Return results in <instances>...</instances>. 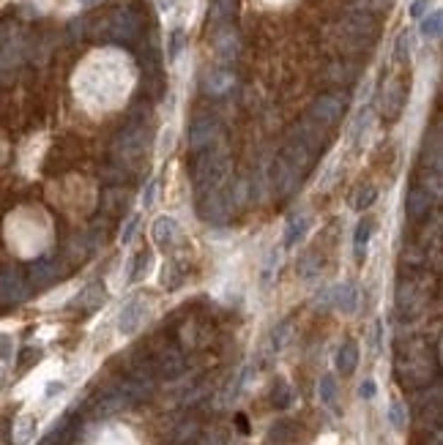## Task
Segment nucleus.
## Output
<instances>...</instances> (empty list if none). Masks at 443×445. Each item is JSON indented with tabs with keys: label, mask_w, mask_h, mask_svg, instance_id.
<instances>
[{
	"label": "nucleus",
	"mask_w": 443,
	"mask_h": 445,
	"mask_svg": "<svg viewBox=\"0 0 443 445\" xmlns=\"http://www.w3.org/2000/svg\"><path fill=\"white\" fill-rule=\"evenodd\" d=\"M148 148V115H134L112 140V159L124 167H131L143 159Z\"/></svg>",
	"instance_id": "f257e3e1"
},
{
	"label": "nucleus",
	"mask_w": 443,
	"mask_h": 445,
	"mask_svg": "<svg viewBox=\"0 0 443 445\" xmlns=\"http://www.w3.org/2000/svg\"><path fill=\"white\" fill-rule=\"evenodd\" d=\"M228 172H230V156H228V148H206L197 153V162H194V183H197V194L203 191H213V189H222L228 181Z\"/></svg>",
	"instance_id": "f03ea898"
},
{
	"label": "nucleus",
	"mask_w": 443,
	"mask_h": 445,
	"mask_svg": "<svg viewBox=\"0 0 443 445\" xmlns=\"http://www.w3.org/2000/svg\"><path fill=\"white\" fill-rule=\"evenodd\" d=\"M378 33V20L375 14L367 11H350L345 20L339 22V39L350 47H367Z\"/></svg>",
	"instance_id": "7ed1b4c3"
},
{
	"label": "nucleus",
	"mask_w": 443,
	"mask_h": 445,
	"mask_svg": "<svg viewBox=\"0 0 443 445\" xmlns=\"http://www.w3.org/2000/svg\"><path fill=\"white\" fill-rule=\"evenodd\" d=\"M232 208H235L232 194L230 189H225V186L197 194V213H200V219H206L208 224H225Z\"/></svg>",
	"instance_id": "20e7f679"
},
{
	"label": "nucleus",
	"mask_w": 443,
	"mask_h": 445,
	"mask_svg": "<svg viewBox=\"0 0 443 445\" xmlns=\"http://www.w3.org/2000/svg\"><path fill=\"white\" fill-rule=\"evenodd\" d=\"M345 109H348V96L345 93H320L309 107V121L317 123L320 129H331L342 121Z\"/></svg>",
	"instance_id": "39448f33"
},
{
	"label": "nucleus",
	"mask_w": 443,
	"mask_h": 445,
	"mask_svg": "<svg viewBox=\"0 0 443 445\" xmlns=\"http://www.w3.org/2000/svg\"><path fill=\"white\" fill-rule=\"evenodd\" d=\"M140 28H143L140 14L134 8H129V6H121L107 20V36L112 41H118V44H129V41H134L140 36Z\"/></svg>",
	"instance_id": "423d86ee"
},
{
	"label": "nucleus",
	"mask_w": 443,
	"mask_h": 445,
	"mask_svg": "<svg viewBox=\"0 0 443 445\" xmlns=\"http://www.w3.org/2000/svg\"><path fill=\"white\" fill-rule=\"evenodd\" d=\"M317 298H323V306L337 309L339 314H345V317L356 314V312H359V304H361V292L353 282L334 284V287L323 290V295H317Z\"/></svg>",
	"instance_id": "0eeeda50"
},
{
	"label": "nucleus",
	"mask_w": 443,
	"mask_h": 445,
	"mask_svg": "<svg viewBox=\"0 0 443 445\" xmlns=\"http://www.w3.org/2000/svg\"><path fill=\"white\" fill-rule=\"evenodd\" d=\"M146 320H148V301L143 295H134L118 312V333L121 336H134L146 325Z\"/></svg>",
	"instance_id": "6e6552de"
},
{
	"label": "nucleus",
	"mask_w": 443,
	"mask_h": 445,
	"mask_svg": "<svg viewBox=\"0 0 443 445\" xmlns=\"http://www.w3.org/2000/svg\"><path fill=\"white\" fill-rule=\"evenodd\" d=\"M408 104V90L400 80H389L378 96V109L386 121H397Z\"/></svg>",
	"instance_id": "1a4fd4ad"
},
{
	"label": "nucleus",
	"mask_w": 443,
	"mask_h": 445,
	"mask_svg": "<svg viewBox=\"0 0 443 445\" xmlns=\"http://www.w3.org/2000/svg\"><path fill=\"white\" fill-rule=\"evenodd\" d=\"M219 140V121L213 115H197L189 123V148L191 150H206Z\"/></svg>",
	"instance_id": "9d476101"
},
{
	"label": "nucleus",
	"mask_w": 443,
	"mask_h": 445,
	"mask_svg": "<svg viewBox=\"0 0 443 445\" xmlns=\"http://www.w3.org/2000/svg\"><path fill=\"white\" fill-rule=\"evenodd\" d=\"M301 172H295L290 164L285 162L282 156L274 162V175H271V186H274V194L279 200H288L290 194H295V189L301 186Z\"/></svg>",
	"instance_id": "9b49d317"
},
{
	"label": "nucleus",
	"mask_w": 443,
	"mask_h": 445,
	"mask_svg": "<svg viewBox=\"0 0 443 445\" xmlns=\"http://www.w3.org/2000/svg\"><path fill=\"white\" fill-rule=\"evenodd\" d=\"M150 238L153 243L162 249V251H170V249H175L181 238H184V230H181V224L175 222L172 216H159L156 222L150 224Z\"/></svg>",
	"instance_id": "f8f14e48"
},
{
	"label": "nucleus",
	"mask_w": 443,
	"mask_h": 445,
	"mask_svg": "<svg viewBox=\"0 0 443 445\" xmlns=\"http://www.w3.org/2000/svg\"><path fill=\"white\" fill-rule=\"evenodd\" d=\"M295 142H301L312 156H317L323 148H326V129H320L317 123H312L309 118L293 126V134H290Z\"/></svg>",
	"instance_id": "ddd939ff"
},
{
	"label": "nucleus",
	"mask_w": 443,
	"mask_h": 445,
	"mask_svg": "<svg viewBox=\"0 0 443 445\" xmlns=\"http://www.w3.org/2000/svg\"><path fill=\"white\" fill-rule=\"evenodd\" d=\"M28 295V284L22 279V273L17 271H11V268H6V271H0V301H6V304H17Z\"/></svg>",
	"instance_id": "4468645a"
},
{
	"label": "nucleus",
	"mask_w": 443,
	"mask_h": 445,
	"mask_svg": "<svg viewBox=\"0 0 443 445\" xmlns=\"http://www.w3.org/2000/svg\"><path fill=\"white\" fill-rule=\"evenodd\" d=\"M213 47H216V55H219L225 63L235 61V58H238V49H241V39H238L235 28L222 25L219 33H216V39H213Z\"/></svg>",
	"instance_id": "2eb2a0df"
},
{
	"label": "nucleus",
	"mask_w": 443,
	"mask_h": 445,
	"mask_svg": "<svg viewBox=\"0 0 443 445\" xmlns=\"http://www.w3.org/2000/svg\"><path fill=\"white\" fill-rule=\"evenodd\" d=\"M435 205V194H430L422 186H413L408 191V200H405V210H408V219H422L432 210Z\"/></svg>",
	"instance_id": "dca6fc26"
},
{
	"label": "nucleus",
	"mask_w": 443,
	"mask_h": 445,
	"mask_svg": "<svg viewBox=\"0 0 443 445\" xmlns=\"http://www.w3.org/2000/svg\"><path fill=\"white\" fill-rule=\"evenodd\" d=\"M279 156L290 164L295 172H301V175H304V172L312 167V162H315V156H312V153H309L301 142H295L293 137L285 142V148H282V153H279Z\"/></svg>",
	"instance_id": "f3484780"
},
{
	"label": "nucleus",
	"mask_w": 443,
	"mask_h": 445,
	"mask_svg": "<svg viewBox=\"0 0 443 445\" xmlns=\"http://www.w3.org/2000/svg\"><path fill=\"white\" fill-rule=\"evenodd\" d=\"M232 85H235V77H232L230 69H213V71L206 74V80H203V90H206L208 96H225Z\"/></svg>",
	"instance_id": "a211bd4d"
},
{
	"label": "nucleus",
	"mask_w": 443,
	"mask_h": 445,
	"mask_svg": "<svg viewBox=\"0 0 443 445\" xmlns=\"http://www.w3.org/2000/svg\"><path fill=\"white\" fill-rule=\"evenodd\" d=\"M309 227H312L309 213H293V216L288 219V224H285V246H288V249H293L295 243L309 232Z\"/></svg>",
	"instance_id": "6ab92c4d"
},
{
	"label": "nucleus",
	"mask_w": 443,
	"mask_h": 445,
	"mask_svg": "<svg viewBox=\"0 0 443 445\" xmlns=\"http://www.w3.org/2000/svg\"><path fill=\"white\" fill-rule=\"evenodd\" d=\"M156 369H159L165 377H175V374H181V372H184V355H181L175 347H167V350H162V352H159V358H156Z\"/></svg>",
	"instance_id": "aec40b11"
},
{
	"label": "nucleus",
	"mask_w": 443,
	"mask_h": 445,
	"mask_svg": "<svg viewBox=\"0 0 443 445\" xmlns=\"http://www.w3.org/2000/svg\"><path fill=\"white\" fill-rule=\"evenodd\" d=\"M58 273H61V268H58L55 260H39L30 268V284L33 287H47V284H52L58 279Z\"/></svg>",
	"instance_id": "412c9836"
},
{
	"label": "nucleus",
	"mask_w": 443,
	"mask_h": 445,
	"mask_svg": "<svg viewBox=\"0 0 443 445\" xmlns=\"http://www.w3.org/2000/svg\"><path fill=\"white\" fill-rule=\"evenodd\" d=\"M107 301V292H105V287L99 282H93V284H88L83 292H80V301H77V306L83 309V312H96V309H102Z\"/></svg>",
	"instance_id": "4be33fe9"
},
{
	"label": "nucleus",
	"mask_w": 443,
	"mask_h": 445,
	"mask_svg": "<svg viewBox=\"0 0 443 445\" xmlns=\"http://www.w3.org/2000/svg\"><path fill=\"white\" fill-rule=\"evenodd\" d=\"M359 344L356 342H345L342 347L337 350V369L342 374H353L356 372V366H359Z\"/></svg>",
	"instance_id": "5701e85b"
},
{
	"label": "nucleus",
	"mask_w": 443,
	"mask_h": 445,
	"mask_svg": "<svg viewBox=\"0 0 443 445\" xmlns=\"http://www.w3.org/2000/svg\"><path fill=\"white\" fill-rule=\"evenodd\" d=\"M317 396H320V405L329 407V410H337L339 402V385L334 374H323L320 383H317Z\"/></svg>",
	"instance_id": "b1692460"
},
{
	"label": "nucleus",
	"mask_w": 443,
	"mask_h": 445,
	"mask_svg": "<svg viewBox=\"0 0 443 445\" xmlns=\"http://www.w3.org/2000/svg\"><path fill=\"white\" fill-rule=\"evenodd\" d=\"M419 33H422L427 41H438L443 33V14L438 8H430L419 20Z\"/></svg>",
	"instance_id": "393cba45"
},
{
	"label": "nucleus",
	"mask_w": 443,
	"mask_h": 445,
	"mask_svg": "<svg viewBox=\"0 0 443 445\" xmlns=\"http://www.w3.org/2000/svg\"><path fill=\"white\" fill-rule=\"evenodd\" d=\"M372 230H375V222H372V219H361L359 227H356V235H353V257H356L359 263L364 260V257H367V249H370Z\"/></svg>",
	"instance_id": "a878e982"
},
{
	"label": "nucleus",
	"mask_w": 443,
	"mask_h": 445,
	"mask_svg": "<svg viewBox=\"0 0 443 445\" xmlns=\"http://www.w3.org/2000/svg\"><path fill=\"white\" fill-rule=\"evenodd\" d=\"M326 77H329V82H337V85H350V82L359 77V66H353V63L348 61H337L329 66Z\"/></svg>",
	"instance_id": "bb28decb"
},
{
	"label": "nucleus",
	"mask_w": 443,
	"mask_h": 445,
	"mask_svg": "<svg viewBox=\"0 0 443 445\" xmlns=\"http://www.w3.org/2000/svg\"><path fill=\"white\" fill-rule=\"evenodd\" d=\"M370 123H372V109L364 107V109H359V115L353 118V123H350V145L353 148H361L364 134L370 131Z\"/></svg>",
	"instance_id": "cd10ccee"
},
{
	"label": "nucleus",
	"mask_w": 443,
	"mask_h": 445,
	"mask_svg": "<svg viewBox=\"0 0 443 445\" xmlns=\"http://www.w3.org/2000/svg\"><path fill=\"white\" fill-rule=\"evenodd\" d=\"M320 268H323V260L317 257L315 251L301 254L298 263H295V271H298L301 279H315V276H320Z\"/></svg>",
	"instance_id": "c85d7f7f"
},
{
	"label": "nucleus",
	"mask_w": 443,
	"mask_h": 445,
	"mask_svg": "<svg viewBox=\"0 0 443 445\" xmlns=\"http://www.w3.org/2000/svg\"><path fill=\"white\" fill-rule=\"evenodd\" d=\"M36 437V418L33 415H20L14 424V445H28Z\"/></svg>",
	"instance_id": "c756f323"
},
{
	"label": "nucleus",
	"mask_w": 443,
	"mask_h": 445,
	"mask_svg": "<svg viewBox=\"0 0 443 445\" xmlns=\"http://www.w3.org/2000/svg\"><path fill=\"white\" fill-rule=\"evenodd\" d=\"M413 44H416L413 30H402L400 36H397V44H394V58L400 63H408L410 55H413Z\"/></svg>",
	"instance_id": "7c9ffc66"
},
{
	"label": "nucleus",
	"mask_w": 443,
	"mask_h": 445,
	"mask_svg": "<svg viewBox=\"0 0 443 445\" xmlns=\"http://www.w3.org/2000/svg\"><path fill=\"white\" fill-rule=\"evenodd\" d=\"M184 47H187V33H184V28H172L167 36V61L175 63L181 58V52H184Z\"/></svg>",
	"instance_id": "2f4dec72"
},
{
	"label": "nucleus",
	"mask_w": 443,
	"mask_h": 445,
	"mask_svg": "<svg viewBox=\"0 0 443 445\" xmlns=\"http://www.w3.org/2000/svg\"><path fill=\"white\" fill-rule=\"evenodd\" d=\"M386 418H389V424L394 432H405V426H408V407L402 405L400 399H394L389 410H386Z\"/></svg>",
	"instance_id": "473e14b6"
},
{
	"label": "nucleus",
	"mask_w": 443,
	"mask_h": 445,
	"mask_svg": "<svg viewBox=\"0 0 443 445\" xmlns=\"http://www.w3.org/2000/svg\"><path fill=\"white\" fill-rule=\"evenodd\" d=\"M375 203H378V189H375V186H361L359 191H356V197H353V210L364 213V210H370Z\"/></svg>",
	"instance_id": "72a5a7b5"
},
{
	"label": "nucleus",
	"mask_w": 443,
	"mask_h": 445,
	"mask_svg": "<svg viewBox=\"0 0 443 445\" xmlns=\"http://www.w3.org/2000/svg\"><path fill=\"white\" fill-rule=\"evenodd\" d=\"M150 271V254L148 251H140L131 265H129V282H140V279H146V273Z\"/></svg>",
	"instance_id": "f704fd0d"
},
{
	"label": "nucleus",
	"mask_w": 443,
	"mask_h": 445,
	"mask_svg": "<svg viewBox=\"0 0 443 445\" xmlns=\"http://www.w3.org/2000/svg\"><path fill=\"white\" fill-rule=\"evenodd\" d=\"M232 11H235V0H213L211 20L216 22V25H225V22L232 17Z\"/></svg>",
	"instance_id": "c9c22d12"
},
{
	"label": "nucleus",
	"mask_w": 443,
	"mask_h": 445,
	"mask_svg": "<svg viewBox=\"0 0 443 445\" xmlns=\"http://www.w3.org/2000/svg\"><path fill=\"white\" fill-rule=\"evenodd\" d=\"M137 230H140V213H131V216H126V222H124V227H121V235H118V241L124 243H131L134 238H137Z\"/></svg>",
	"instance_id": "e433bc0d"
},
{
	"label": "nucleus",
	"mask_w": 443,
	"mask_h": 445,
	"mask_svg": "<svg viewBox=\"0 0 443 445\" xmlns=\"http://www.w3.org/2000/svg\"><path fill=\"white\" fill-rule=\"evenodd\" d=\"M413 298H416L413 284H400V290H397V306H400L402 312H408V306H413Z\"/></svg>",
	"instance_id": "4c0bfd02"
},
{
	"label": "nucleus",
	"mask_w": 443,
	"mask_h": 445,
	"mask_svg": "<svg viewBox=\"0 0 443 445\" xmlns=\"http://www.w3.org/2000/svg\"><path fill=\"white\" fill-rule=\"evenodd\" d=\"M293 402V393H290V385L279 383V388H274V405L276 407H290Z\"/></svg>",
	"instance_id": "58836bf2"
},
{
	"label": "nucleus",
	"mask_w": 443,
	"mask_h": 445,
	"mask_svg": "<svg viewBox=\"0 0 443 445\" xmlns=\"http://www.w3.org/2000/svg\"><path fill=\"white\" fill-rule=\"evenodd\" d=\"M389 6H391V0H359V8H356V11L375 14V11H386Z\"/></svg>",
	"instance_id": "ea45409f"
},
{
	"label": "nucleus",
	"mask_w": 443,
	"mask_h": 445,
	"mask_svg": "<svg viewBox=\"0 0 443 445\" xmlns=\"http://www.w3.org/2000/svg\"><path fill=\"white\" fill-rule=\"evenodd\" d=\"M156 191H159V181L150 178V181L146 183V189H143V208H153V203H156Z\"/></svg>",
	"instance_id": "a19ab883"
},
{
	"label": "nucleus",
	"mask_w": 443,
	"mask_h": 445,
	"mask_svg": "<svg viewBox=\"0 0 443 445\" xmlns=\"http://www.w3.org/2000/svg\"><path fill=\"white\" fill-rule=\"evenodd\" d=\"M430 8H432V0H413V3L408 6V14H410L413 20H422Z\"/></svg>",
	"instance_id": "79ce46f5"
},
{
	"label": "nucleus",
	"mask_w": 443,
	"mask_h": 445,
	"mask_svg": "<svg viewBox=\"0 0 443 445\" xmlns=\"http://www.w3.org/2000/svg\"><path fill=\"white\" fill-rule=\"evenodd\" d=\"M375 393H378V385H375V380H372V377H367V380L359 385V396L370 402V399H375Z\"/></svg>",
	"instance_id": "37998d69"
},
{
	"label": "nucleus",
	"mask_w": 443,
	"mask_h": 445,
	"mask_svg": "<svg viewBox=\"0 0 443 445\" xmlns=\"http://www.w3.org/2000/svg\"><path fill=\"white\" fill-rule=\"evenodd\" d=\"M11 350H14L11 339H8L6 333H0V358H3V361H8V358H11Z\"/></svg>",
	"instance_id": "c03bdc74"
},
{
	"label": "nucleus",
	"mask_w": 443,
	"mask_h": 445,
	"mask_svg": "<svg viewBox=\"0 0 443 445\" xmlns=\"http://www.w3.org/2000/svg\"><path fill=\"white\" fill-rule=\"evenodd\" d=\"M69 36H71V39H83L85 36V22L83 20L71 22V25H69Z\"/></svg>",
	"instance_id": "a18cd8bd"
},
{
	"label": "nucleus",
	"mask_w": 443,
	"mask_h": 445,
	"mask_svg": "<svg viewBox=\"0 0 443 445\" xmlns=\"http://www.w3.org/2000/svg\"><path fill=\"white\" fill-rule=\"evenodd\" d=\"M99 3H102V0H77L80 8H93V6H99Z\"/></svg>",
	"instance_id": "49530a36"
}]
</instances>
